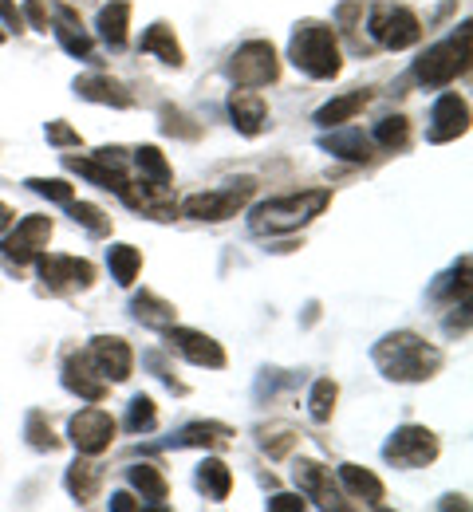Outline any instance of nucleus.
<instances>
[{"label":"nucleus","instance_id":"a211bd4d","mask_svg":"<svg viewBox=\"0 0 473 512\" xmlns=\"http://www.w3.org/2000/svg\"><path fill=\"white\" fill-rule=\"evenodd\" d=\"M320 146L328 150V154H336L343 162H371L375 158V142H371V134H363L359 127H336L332 134H324L320 138Z\"/></svg>","mask_w":473,"mask_h":512},{"label":"nucleus","instance_id":"a878e982","mask_svg":"<svg viewBox=\"0 0 473 512\" xmlns=\"http://www.w3.org/2000/svg\"><path fill=\"white\" fill-rule=\"evenodd\" d=\"M127 28H131V4L127 0H111V4L99 8V36L111 48H123L127 44Z\"/></svg>","mask_w":473,"mask_h":512},{"label":"nucleus","instance_id":"6e6552de","mask_svg":"<svg viewBox=\"0 0 473 512\" xmlns=\"http://www.w3.org/2000/svg\"><path fill=\"white\" fill-rule=\"evenodd\" d=\"M36 268H40V280H44V288L52 296H64V292L95 284V264L91 260H79V256L40 253L36 256Z\"/></svg>","mask_w":473,"mask_h":512},{"label":"nucleus","instance_id":"473e14b6","mask_svg":"<svg viewBox=\"0 0 473 512\" xmlns=\"http://www.w3.org/2000/svg\"><path fill=\"white\" fill-rule=\"evenodd\" d=\"M68 213L75 217V225H83L91 237H107L111 233V217L99 209V205H91V201H68Z\"/></svg>","mask_w":473,"mask_h":512},{"label":"nucleus","instance_id":"c756f323","mask_svg":"<svg viewBox=\"0 0 473 512\" xmlns=\"http://www.w3.org/2000/svg\"><path fill=\"white\" fill-rule=\"evenodd\" d=\"M107 268H111L115 284L131 288L138 276V268H142V253H138L135 245H115V249H107Z\"/></svg>","mask_w":473,"mask_h":512},{"label":"nucleus","instance_id":"4be33fe9","mask_svg":"<svg viewBox=\"0 0 473 512\" xmlns=\"http://www.w3.org/2000/svg\"><path fill=\"white\" fill-rule=\"evenodd\" d=\"M339 481H343V489H347L351 497H359L363 505H383V497H387L383 481H379L371 469H363V465H339Z\"/></svg>","mask_w":473,"mask_h":512},{"label":"nucleus","instance_id":"cd10ccee","mask_svg":"<svg viewBox=\"0 0 473 512\" xmlns=\"http://www.w3.org/2000/svg\"><path fill=\"white\" fill-rule=\"evenodd\" d=\"M131 312H135L138 323H146V327H158V331H166L170 323H174V304L170 300H162V296H154V292H138L135 304H131Z\"/></svg>","mask_w":473,"mask_h":512},{"label":"nucleus","instance_id":"393cba45","mask_svg":"<svg viewBox=\"0 0 473 512\" xmlns=\"http://www.w3.org/2000/svg\"><path fill=\"white\" fill-rule=\"evenodd\" d=\"M367 103H371V91H347V95H339V99L324 103V107L316 111V123H320V127H343V123H351Z\"/></svg>","mask_w":473,"mask_h":512},{"label":"nucleus","instance_id":"39448f33","mask_svg":"<svg viewBox=\"0 0 473 512\" xmlns=\"http://www.w3.org/2000/svg\"><path fill=\"white\" fill-rule=\"evenodd\" d=\"M367 32H371L383 48L403 52V48H414V44L422 40V20H418L406 4H391V0H383V4H375V8H371Z\"/></svg>","mask_w":473,"mask_h":512},{"label":"nucleus","instance_id":"f257e3e1","mask_svg":"<svg viewBox=\"0 0 473 512\" xmlns=\"http://www.w3.org/2000/svg\"><path fill=\"white\" fill-rule=\"evenodd\" d=\"M371 359L395 383H422V379L438 375V367H442V351L414 331H395V335L379 339Z\"/></svg>","mask_w":473,"mask_h":512},{"label":"nucleus","instance_id":"de8ad7c7","mask_svg":"<svg viewBox=\"0 0 473 512\" xmlns=\"http://www.w3.org/2000/svg\"><path fill=\"white\" fill-rule=\"evenodd\" d=\"M0 44H4V32H0Z\"/></svg>","mask_w":473,"mask_h":512},{"label":"nucleus","instance_id":"4c0bfd02","mask_svg":"<svg viewBox=\"0 0 473 512\" xmlns=\"http://www.w3.org/2000/svg\"><path fill=\"white\" fill-rule=\"evenodd\" d=\"M406 138H410V123H406L403 115H391V119H383L379 127H375V134H371V142L375 146H406Z\"/></svg>","mask_w":473,"mask_h":512},{"label":"nucleus","instance_id":"49530a36","mask_svg":"<svg viewBox=\"0 0 473 512\" xmlns=\"http://www.w3.org/2000/svg\"><path fill=\"white\" fill-rule=\"evenodd\" d=\"M12 221H16L12 205H4V201H0V233H4V229H12Z\"/></svg>","mask_w":473,"mask_h":512},{"label":"nucleus","instance_id":"58836bf2","mask_svg":"<svg viewBox=\"0 0 473 512\" xmlns=\"http://www.w3.org/2000/svg\"><path fill=\"white\" fill-rule=\"evenodd\" d=\"M28 190L56 201V205H68L71 197H75V190H71L68 182H60V178H28Z\"/></svg>","mask_w":473,"mask_h":512},{"label":"nucleus","instance_id":"7ed1b4c3","mask_svg":"<svg viewBox=\"0 0 473 512\" xmlns=\"http://www.w3.org/2000/svg\"><path fill=\"white\" fill-rule=\"evenodd\" d=\"M288 60L296 64V71H304L308 79H336L343 56H339L336 32L320 20H304L296 24L292 40H288Z\"/></svg>","mask_w":473,"mask_h":512},{"label":"nucleus","instance_id":"37998d69","mask_svg":"<svg viewBox=\"0 0 473 512\" xmlns=\"http://www.w3.org/2000/svg\"><path fill=\"white\" fill-rule=\"evenodd\" d=\"M269 509L272 512H300L304 509V501H300L296 493H276V497L269 501Z\"/></svg>","mask_w":473,"mask_h":512},{"label":"nucleus","instance_id":"ddd939ff","mask_svg":"<svg viewBox=\"0 0 473 512\" xmlns=\"http://www.w3.org/2000/svg\"><path fill=\"white\" fill-rule=\"evenodd\" d=\"M166 343H170V351L186 355L194 367H209V371H221V367H225L221 343L202 335V331H194V327H174V323H170V327H166Z\"/></svg>","mask_w":473,"mask_h":512},{"label":"nucleus","instance_id":"7c9ffc66","mask_svg":"<svg viewBox=\"0 0 473 512\" xmlns=\"http://www.w3.org/2000/svg\"><path fill=\"white\" fill-rule=\"evenodd\" d=\"M458 296L470 300V256H462V260L434 284V300H450V304H454Z\"/></svg>","mask_w":473,"mask_h":512},{"label":"nucleus","instance_id":"f03ea898","mask_svg":"<svg viewBox=\"0 0 473 512\" xmlns=\"http://www.w3.org/2000/svg\"><path fill=\"white\" fill-rule=\"evenodd\" d=\"M328 205H332V193L328 190L284 193V197H272V201H265V205H257L253 217H249V225H253L257 237L296 233V229H304L312 217H320Z\"/></svg>","mask_w":473,"mask_h":512},{"label":"nucleus","instance_id":"6ab92c4d","mask_svg":"<svg viewBox=\"0 0 473 512\" xmlns=\"http://www.w3.org/2000/svg\"><path fill=\"white\" fill-rule=\"evenodd\" d=\"M52 32H56V40H60V48L75 56V60H91V36H87V28H83V20L71 12L68 4H60L56 8V24H48Z\"/></svg>","mask_w":473,"mask_h":512},{"label":"nucleus","instance_id":"1a4fd4ad","mask_svg":"<svg viewBox=\"0 0 473 512\" xmlns=\"http://www.w3.org/2000/svg\"><path fill=\"white\" fill-rule=\"evenodd\" d=\"M115 418L107 414V410H99V402H91L87 410H79L75 418H71L68 426V438L71 446L79 449L83 457H99L103 449H111V442H115Z\"/></svg>","mask_w":473,"mask_h":512},{"label":"nucleus","instance_id":"dca6fc26","mask_svg":"<svg viewBox=\"0 0 473 512\" xmlns=\"http://www.w3.org/2000/svg\"><path fill=\"white\" fill-rule=\"evenodd\" d=\"M229 119H233V127L241 130L245 138H257L265 130V123H269V103L261 99V91L241 87V91L229 95Z\"/></svg>","mask_w":473,"mask_h":512},{"label":"nucleus","instance_id":"2f4dec72","mask_svg":"<svg viewBox=\"0 0 473 512\" xmlns=\"http://www.w3.org/2000/svg\"><path fill=\"white\" fill-rule=\"evenodd\" d=\"M131 485H135V493H142V501H166V493H170V481L154 465H135Z\"/></svg>","mask_w":473,"mask_h":512},{"label":"nucleus","instance_id":"0eeeda50","mask_svg":"<svg viewBox=\"0 0 473 512\" xmlns=\"http://www.w3.org/2000/svg\"><path fill=\"white\" fill-rule=\"evenodd\" d=\"M229 75L241 87H269L280 79V60L269 40H249L237 48V56L229 60Z\"/></svg>","mask_w":473,"mask_h":512},{"label":"nucleus","instance_id":"20e7f679","mask_svg":"<svg viewBox=\"0 0 473 512\" xmlns=\"http://www.w3.org/2000/svg\"><path fill=\"white\" fill-rule=\"evenodd\" d=\"M470 40H473L470 24H462L450 40L426 48V56L414 64V79L422 87H450L462 71H470Z\"/></svg>","mask_w":473,"mask_h":512},{"label":"nucleus","instance_id":"ea45409f","mask_svg":"<svg viewBox=\"0 0 473 512\" xmlns=\"http://www.w3.org/2000/svg\"><path fill=\"white\" fill-rule=\"evenodd\" d=\"M44 134H48V142H52V146H79V142H83V134H79V130H71L68 123H60V119H56V123H48Z\"/></svg>","mask_w":473,"mask_h":512},{"label":"nucleus","instance_id":"412c9836","mask_svg":"<svg viewBox=\"0 0 473 512\" xmlns=\"http://www.w3.org/2000/svg\"><path fill=\"white\" fill-rule=\"evenodd\" d=\"M233 438V430L229 426H221V422H190V426H182L174 438H170V449H217L225 446Z\"/></svg>","mask_w":473,"mask_h":512},{"label":"nucleus","instance_id":"79ce46f5","mask_svg":"<svg viewBox=\"0 0 473 512\" xmlns=\"http://www.w3.org/2000/svg\"><path fill=\"white\" fill-rule=\"evenodd\" d=\"M20 16H28V20H32V28H36V32H48V8H44V0H28V4H24V12H20Z\"/></svg>","mask_w":473,"mask_h":512},{"label":"nucleus","instance_id":"9b49d317","mask_svg":"<svg viewBox=\"0 0 473 512\" xmlns=\"http://www.w3.org/2000/svg\"><path fill=\"white\" fill-rule=\"evenodd\" d=\"M48 241H52V217L32 213V217L16 221V229L0 241V253H4V260H12V264H32L36 256L48 249Z\"/></svg>","mask_w":473,"mask_h":512},{"label":"nucleus","instance_id":"a18cd8bd","mask_svg":"<svg viewBox=\"0 0 473 512\" xmlns=\"http://www.w3.org/2000/svg\"><path fill=\"white\" fill-rule=\"evenodd\" d=\"M138 509H142V505H138L131 493H115V497H111V512H138Z\"/></svg>","mask_w":473,"mask_h":512},{"label":"nucleus","instance_id":"a19ab883","mask_svg":"<svg viewBox=\"0 0 473 512\" xmlns=\"http://www.w3.org/2000/svg\"><path fill=\"white\" fill-rule=\"evenodd\" d=\"M146 367H154V375H158L162 383L170 386V390H178V394H186V386H182V383H178V379H174V375H170V367L162 363V355H158V351H150V355H146Z\"/></svg>","mask_w":473,"mask_h":512},{"label":"nucleus","instance_id":"e433bc0d","mask_svg":"<svg viewBox=\"0 0 473 512\" xmlns=\"http://www.w3.org/2000/svg\"><path fill=\"white\" fill-rule=\"evenodd\" d=\"M24 434H28V446L40 449V453H56L60 449V438L52 434V426H44V414L40 410L28 414V430Z\"/></svg>","mask_w":473,"mask_h":512},{"label":"nucleus","instance_id":"aec40b11","mask_svg":"<svg viewBox=\"0 0 473 512\" xmlns=\"http://www.w3.org/2000/svg\"><path fill=\"white\" fill-rule=\"evenodd\" d=\"M75 91H79V99H87V103H107V107H131L135 99H131V91L119 83V79H111V75H79L75 79Z\"/></svg>","mask_w":473,"mask_h":512},{"label":"nucleus","instance_id":"72a5a7b5","mask_svg":"<svg viewBox=\"0 0 473 512\" xmlns=\"http://www.w3.org/2000/svg\"><path fill=\"white\" fill-rule=\"evenodd\" d=\"M336 398H339V386L332 379H316L312 383V394H308V414L316 422H328L332 410H336Z\"/></svg>","mask_w":473,"mask_h":512},{"label":"nucleus","instance_id":"423d86ee","mask_svg":"<svg viewBox=\"0 0 473 512\" xmlns=\"http://www.w3.org/2000/svg\"><path fill=\"white\" fill-rule=\"evenodd\" d=\"M253 193H257V182H253V178H241V182H233V186H225V190H205V193L186 197V201L178 205V213H186V217H194V221H229V217H237V213L249 205Z\"/></svg>","mask_w":473,"mask_h":512},{"label":"nucleus","instance_id":"5701e85b","mask_svg":"<svg viewBox=\"0 0 473 512\" xmlns=\"http://www.w3.org/2000/svg\"><path fill=\"white\" fill-rule=\"evenodd\" d=\"M135 166H138V174H142V186H150L154 193H162L174 182V170H170V162H166V154H162L158 146H138Z\"/></svg>","mask_w":473,"mask_h":512},{"label":"nucleus","instance_id":"bb28decb","mask_svg":"<svg viewBox=\"0 0 473 512\" xmlns=\"http://www.w3.org/2000/svg\"><path fill=\"white\" fill-rule=\"evenodd\" d=\"M198 489L205 493V501H225L229 497V489H233V473H229V465L225 461H217V457H205L202 465H198Z\"/></svg>","mask_w":473,"mask_h":512},{"label":"nucleus","instance_id":"9d476101","mask_svg":"<svg viewBox=\"0 0 473 512\" xmlns=\"http://www.w3.org/2000/svg\"><path fill=\"white\" fill-rule=\"evenodd\" d=\"M383 457L399 469H422L438 457V438L426 426H403L391 434V442L383 446Z\"/></svg>","mask_w":473,"mask_h":512},{"label":"nucleus","instance_id":"4468645a","mask_svg":"<svg viewBox=\"0 0 473 512\" xmlns=\"http://www.w3.org/2000/svg\"><path fill=\"white\" fill-rule=\"evenodd\" d=\"M470 130V103L458 95V91H446L434 111H430V127H426V138L430 142H454Z\"/></svg>","mask_w":473,"mask_h":512},{"label":"nucleus","instance_id":"c03bdc74","mask_svg":"<svg viewBox=\"0 0 473 512\" xmlns=\"http://www.w3.org/2000/svg\"><path fill=\"white\" fill-rule=\"evenodd\" d=\"M0 16H4V24H8V28H16V32L24 28V16H20V8H16L12 0H0Z\"/></svg>","mask_w":473,"mask_h":512},{"label":"nucleus","instance_id":"b1692460","mask_svg":"<svg viewBox=\"0 0 473 512\" xmlns=\"http://www.w3.org/2000/svg\"><path fill=\"white\" fill-rule=\"evenodd\" d=\"M138 48H142V52H150V56H158L162 64H170V67L186 64L182 44L174 40V28H170V24H150V28L142 32V44H138Z\"/></svg>","mask_w":473,"mask_h":512},{"label":"nucleus","instance_id":"f3484780","mask_svg":"<svg viewBox=\"0 0 473 512\" xmlns=\"http://www.w3.org/2000/svg\"><path fill=\"white\" fill-rule=\"evenodd\" d=\"M64 386L71 394H79L83 402H103L107 398V379L87 363V355H68L64 359Z\"/></svg>","mask_w":473,"mask_h":512},{"label":"nucleus","instance_id":"c85d7f7f","mask_svg":"<svg viewBox=\"0 0 473 512\" xmlns=\"http://www.w3.org/2000/svg\"><path fill=\"white\" fill-rule=\"evenodd\" d=\"M99 481H103L99 465H91V461H71V465H68V493L75 497V501H79V505L95 501V493H99Z\"/></svg>","mask_w":473,"mask_h":512},{"label":"nucleus","instance_id":"2eb2a0df","mask_svg":"<svg viewBox=\"0 0 473 512\" xmlns=\"http://www.w3.org/2000/svg\"><path fill=\"white\" fill-rule=\"evenodd\" d=\"M292 477H296V489H300L308 501H316L320 509H347V505L339 501L336 485H332V473H328L320 461H296V465H292Z\"/></svg>","mask_w":473,"mask_h":512},{"label":"nucleus","instance_id":"f8f14e48","mask_svg":"<svg viewBox=\"0 0 473 512\" xmlns=\"http://www.w3.org/2000/svg\"><path fill=\"white\" fill-rule=\"evenodd\" d=\"M83 355H87V363H91L107 383H127L131 371H135V355H131L127 339H119V335H99V339H91V347H87Z\"/></svg>","mask_w":473,"mask_h":512},{"label":"nucleus","instance_id":"f704fd0d","mask_svg":"<svg viewBox=\"0 0 473 512\" xmlns=\"http://www.w3.org/2000/svg\"><path fill=\"white\" fill-rule=\"evenodd\" d=\"M154 426H158V406H154V398L135 394V398H131V410H127V430H131V434H150Z\"/></svg>","mask_w":473,"mask_h":512},{"label":"nucleus","instance_id":"c9c22d12","mask_svg":"<svg viewBox=\"0 0 473 512\" xmlns=\"http://www.w3.org/2000/svg\"><path fill=\"white\" fill-rule=\"evenodd\" d=\"M296 442H300V434H296L292 426H265V430H261V449H265L269 457H288Z\"/></svg>","mask_w":473,"mask_h":512}]
</instances>
